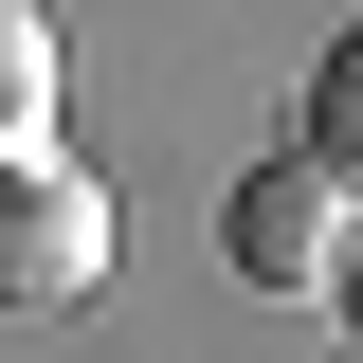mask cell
I'll return each mask as SVG.
<instances>
[{
  "label": "cell",
  "mask_w": 363,
  "mask_h": 363,
  "mask_svg": "<svg viewBox=\"0 0 363 363\" xmlns=\"http://www.w3.org/2000/svg\"><path fill=\"white\" fill-rule=\"evenodd\" d=\"M218 255L255 272V291H291V309H327V291H345V255H363V182H327L309 145H272V164H236Z\"/></svg>",
  "instance_id": "6da1fadb"
},
{
  "label": "cell",
  "mask_w": 363,
  "mask_h": 363,
  "mask_svg": "<svg viewBox=\"0 0 363 363\" xmlns=\"http://www.w3.org/2000/svg\"><path fill=\"white\" fill-rule=\"evenodd\" d=\"M109 291V182L73 145H18L0 164V309H91Z\"/></svg>",
  "instance_id": "7a4b0ae2"
},
{
  "label": "cell",
  "mask_w": 363,
  "mask_h": 363,
  "mask_svg": "<svg viewBox=\"0 0 363 363\" xmlns=\"http://www.w3.org/2000/svg\"><path fill=\"white\" fill-rule=\"evenodd\" d=\"M18 145H55V18L37 0H0V164Z\"/></svg>",
  "instance_id": "3957f363"
},
{
  "label": "cell",
  "mask_w": 363,
  "mask_h": 363,
  "mask_svg": "<svg viewBox=\"0 0 363 363\" xmlns=\"http://www.w3.org/2000/svg\"><path fill=\"white\" fill-rule=\"evenodd\" d=\"M291 145H309L327 182H363V18H345L327 55H309V128H291Z\"/></svg>",
  "instance_id": "277c9868"
},
{
  "label": "cell",
  "mask_w": 363,
  "mask_h": 363,
  "mask_svg": "<svg viewBox=\"0 0 363 363\" xmlns=\"http://www.w3.org/2000/svg\"><path fill=\"white\" fill-rule=\"evenodd\" d=\"M345 309H363V255H345Z\"/></svg>",
  "instance_id": "5b68a950"
}]
</instances>
